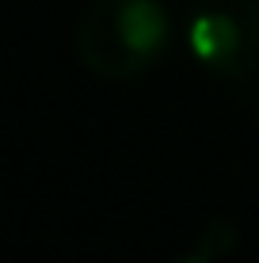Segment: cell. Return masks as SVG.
<instances>
[{
  "instance_id": "4",
  "label": "cell",
  "mask_w": 259,
  "mask_h": 263,
  "mask_svg": "<svg viewBox=\"0 0 259 263\" xmlns=\"http://www.w3.org/2000/svg\"><path fill=\"white\" fill-rule=\"evenodd\" d=\"M168 263H217V259H210L202 248H191V252H183V256H175V259H168Z\"/></svg>"
},
{
  "instance_id": "5",
  "label": "cell",
  "mask_w": 259,
  "mask_h": 263,
  "mask_svg": "<svg viewBox=\"0 0 259 263\" xmlns=\"http://www.w3.org/2000/svg\"><path fill=\"white\" fill-rule=\"evenodd\" d=\"M255 107H259V103H255Z\"/></svg>"
},
{
  "instance_id": "3",
  "label": "cell",
  "mask_w": 259,
  "mask_h": 263,
  "mask_svg": "<svg viewBox=\"0 0 259 263\" xmlns=\"http://www.w3.org/2000/svg\"><path fill=\"white\" fill-rule=\"evenodd\" d=\"M236 240H240V233H236V225L229 221V217H213V221L202 229V237L194 248H202L210 259H221V256H229V252L236 248Z\"/></svg>"
},
{
  "instance_id": "2",
  "label": "cell",
  "mask_w": 259,
  "mask_h": 263,
  "mask_svg": "<svg viewBox=\"0 0 259 263\" xmlns=\"http://www.w3.org/2000/svg\"><path fill=\"white\" fill-rule=\"evenodd\" d=\"M187 50L217 80L259 77V0H198L183 23Z\"/></svg>"
},
{
  "instance_id": "1",
  "label": "cell",
  "mask_w": 259,
  "mask_h": 263,
  "mask_svg": "<svg viewBox=\"0 0 259 263\" xmlns=\"http://www.w3.org/2000/svg\"><path fill=\"white\" fill-rule=\"evenodd\" d=\"M172 39L164 0H95L76 23V58L103 80H133L164 61Z\"/></svg>"
}]
</instances>
